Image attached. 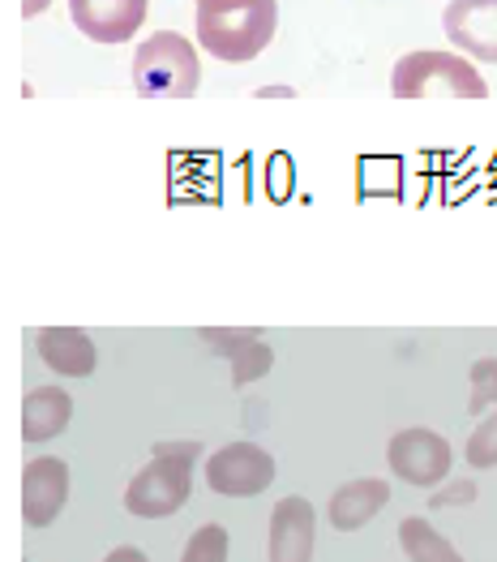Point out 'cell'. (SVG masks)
<instances>
[{
  "label": "cell",
  "instance_id": "cell-1",
  "mask_svg": "<svg viewBox=\"0 0 497 562\" xmlns=\"http://www.w3.org/2000/svg\"><path fill=\"white\" fill-rule=\"evenodd\" d=\"M279 26V0H197V44L215 60L262 56Z\"/></svg>",
  "mask_w": 497,
  "mask_h": 562
},
{
  "label": "cell",
  "instance_id": "cell-2",
  "mask_svg": "<svg viewBox=\"0 0 497 562\" xmlns=\"http://www.w3.org/2000/svg\"><path fill=\"white\" fill-rule=\"evenodd\" d=\"M202 447L197 442H155L150 464L137 472L125 490V512L137 519H168L189 503L193 464Z\"/></svg>",
  "mask_w": 497,
  "mask_h": 562
},
{
  "label": "cell",
  "instance_id": "cell-3",
  "mask_svg": "<svg viewBox=\"0 0 497 562\" xmlns=\"http://www.w3.org/2000/svg\"><path fill=\"white\" fill-rule=\"evenodd\" d=\"M395 99H485L489 82L451 52H407L391 74Z\"/></svg>",
  "mask_w": 497,
  "mask_h": 562
},
{
  "label": "cell",
  "instance_id": "cell-4",
  "mask_svg": "<svg viewBox=\"0 0 497 562\" xmlns=\"http://www.w3.org/2000/svg\"><path fill=\"white\" fill-rule=\"evenodd\" d=\"M202 82L197 47L177 31H155L134 56V91L146 99H189Z\"/></svg>",
  "mask_w": 497,
  "mask_h": 562
},
{
  "label": "cell",
  "instance_id": "cell-5",
  "mask_svg": "<svg viewBox=\"0 0 497 562\" xmlns=\"http://www.w3.org/2000/svg\"><path fill=\"white\" fill-rule=\"evenodd\" d=\"M386 464H391V472H395L399 481L429 490V485L447 481V472H451V464H454V451L442 434L416 425V429H399V434L386 442Z\"/></svg>",
  "mask_w": 497,
  "mask_h": 562
},
{
  "label": "cell",
  "instance_id": "cell-6",
  "mask_svg": "<svg viewBox=\"0 0 497 562\" xmlns=\"http://www.w3.org/2000/svg\"><path fill=\"white\" fill-rule=\"evenodd\" d=\"M274 456H267L258 442H227L206 460V485L224 498H253L271 490Z\"/></svg>",
  "mask_w": 497,
  "mask_h": 562
},
{
  "label": "cell",
  "instance_id": "cell-7",
  "mask_svg": "<svg viewBox=\"0 0 497 562\" xmlns=\"http://www.w3.org/2000/svg\"><path fill=\"white\" fill-rule=\"evenodd\" d=\"M69 503V464L56 456H39L22 469V519L31 528H47Z\"/></svg>",
  "mask_w": 497,
  "mask_h": 562
},
{
  "label": "cell",
  "instance_id": "cell-8",
  "mask_svg": "<svg viewBox=\"0 0 497 562\" xmlns=\"http://www.w3.org/2000/svg\"><path fill=\"white\" fill-rule=\"evenodd\" d=\"M442 31L459 52L497 65V0H451Z\"/></svg>",
  "mask_w": 497,
  "mask_h": 562
},
{
  "label": "cell",
  "instance_id": "cell-9",
  "mask_svg": "<svg viewBox=\"0 0 497 562\" xmlns=\"http://www.w3.org/2000/svg\"><path fill=\"white\" fill-rule=\"evenodd\" d=\"M69 13L94 44H125L146 22V0H69Z\"/></svg>",
  "mask_w": 497,
  "mask_h": 562
},
{
  "label": "cell",
  "instance_id": "cell-10",
  "mask_svg": "<svg viewBox=\"0 0 497 562\" xmlns=\"http://www.w3.org/2000/svg\"><path fill=\"white\" fill-rule=\"evenodd\" d=\"M317 541V516L309 498L292 494L271 512V537H267V554L271 562H314Z\"/></svg>",
  "mask_w": 497,
  "mask_h": 562
},
{
  "label": "cell",
  "instance_id": "cell-11",
  "mask_svg": "<svg viewBox=\"0 0 497 562\" xmlns=\"http://www.w3.org/2000/svg\"><path fill=\"white\" fill-rule=\"evenodd\" d=\"M202 344L215 348V357L231 361V386H249V382L271 374V366H274V352L262 344L258 330L211 327V330H202Z\"/></svg>",
  "mask_w": 497,
  "mask_h": 562
},
{
  "label": "cell",
  "instance_id": "cell-12",
  "mask_svg": "<svg viewBox=\"0 0 497 562\" xmlns=\"http://www.w3.org/2000/svg\"><path fill=\"white\" fill-rule=\"evenodd\" d=\"M35 344H39V357H44V366L52 370V374H60V378L94 374L99 352H94V339L87 335V330H78V327H44Z\"/></svg>",
  "mask_w": 497,
  "mask_h": 562
},
{
  "label": "cell",
  "instance_id": "cell-13",
  "mask_svg": "<svg viewBox=\"0 0 497 562\" xmlns=\"http://www.w3.org/2000/svg\"><path fill=\"white\" fill-rule=\"evenodd\" d=\"M386 503H391V485L377 481V476H361V481H348V485H339V490L330 494L326 516H330V524H335L339 532H357V528H364Z\"/></svg>",
  "mask_w": 497,
  "mask_h": 562
},
{
  "label": "cell",
  "instance_id": "cell-14",
  "mask_svg": "<svg viewBox=\"0 0 497 562\" xmlns=\"http://www.w3.org/2000/svg\"><path fill=\"white\" fill-rule=\"evenodd\" d=\"M74 417V400L65 386H35L22 400V438L26 442H47L56 434H65V425Z\"/></svg>",
  "mask_w": 497,
  "mask_h": 562
},
{
  "label": "cell",
  "instance_id": "cell-15",
  "mask_svg": "<svg viewBox=\"0 0 497 562\" xmlns=\"http://www.w3.org/2000/svg\"><path fill=\"white\" fill-rule=\"evenodd\" d=\"M399 546H404V554L411 562H463L451 541L420 516H407L399 524Z\"/></svg>",
  "mask_w": 497,
  "mask_h": 562
},
{
  "label": "cell",
  "instance_id": "cell-16",
  "mask_svg": "<svg viewBox=\"0 0 497 562\" xmlns=\"http://www.w3.org/2000/svg\"><path fill=\"white\" fill-rule=\"evenodd\" d=\"M227 528L224 524H202L189 541H184L181 562H227Z\"/></svg>",
  "mask_w": 497,
  "mask_h": 562
},
{
  "label": "cell",
  "instance_id": "cell-17",
  "mask_svg": "<svg viewBox=\"0 0 497 562\" xmlns=\"http://www.w3.org/2000/svg\"><path fill=\"white\" fill-rule=\"evenodd\" d=\"M494 404H497V357H481L472 366V400H467V408L481 417Z\"/></svg>",
  "mask_w": 497,
  "mask_h": 562
},
{
  "label": "cell",
  "instance_id": "cell-18",
  "mask_svg": "<svg viewBox=\"0 0 497 562\" xmlns=\"http://www.w3.org/2000/svg\"><path fill=\"white\" fill-rule=\"evenodd\" d=\"M463 456H467L472 469H497V413L494 417H485V422L472 429Z\"/></svg>",
  "mask_w": 497,
  "mask_h": 562
},
{
  "label": "cell",
  "instance_id": "cell-19",
  "mask_svg": "<svg viewBox=\"0 0 497 562\" xmlns=\"http://www.w3.org/2000/svg\"><path fill=\"white\" fill-rule=\"evenodd\" d=\"M472 490H476L472 481H459L451 494H433V507H447V503H467V498H472Z\"/></svg>",
  "mask_w": 497,
  "mask_h": 562
},
{
  "label": "cell",
  "instance_id": "cell-20",
  "mask_svg": "<svg viewBox=\"0 0 497 562\" xmlns=\"http://www.w3.org/2000/svg\"><path fill=\"white\" fill-rule=\"evenodd\" d=\"M103 562H150V559H146L137 546H116V550H112V554H108Z\"/></svg>",
  "mask_w": 497,
  "mask_h": 562
},
{
  "label": "cell",
  "instance_id": "cell-21",
  "mask_svg": "<svg viewBox=\"0 0 497 562\" xmlns=\"http://www.w3.org/2000/svg\"><path fill=\"white\" fill-rule=\"evenodd\" d=\"M52 0H22V18H35V13H44Z\"/></svg>",
  "mask_w": 497,
  "mask_h": 562
}]
</instances>
